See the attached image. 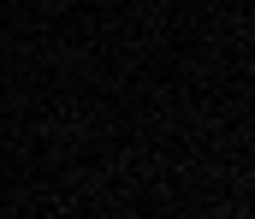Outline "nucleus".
I'll use <instances>...</instances> for the list:
<instances>
[]
</instances>
